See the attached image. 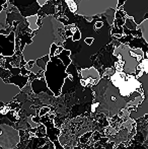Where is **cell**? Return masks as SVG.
<instances>
[{
    "label": "cell",
    "instance_id": "3",
    "mask_svg": "<svg viewBox=\"0 0 148 149\" xmlns=\"http://www.w3.org/2000/svg\"><path fill=\"white\" fill-rule=\"evenodd\" d=\"M22 91L19 87L12 83H6L0 77V102L8 104Z\"/></svg>",
    "mask_w": 148,
    "mask_h": 149
},
{
    "label": "cell",
    "instance_id": "6",
    "mask_svg": "<svg viewBox=\"0 0 148 149\" xmlns=\"http://www.w3.org/2000/svg\"><path fill=\"white\" fill-rule=\"evenodd\" d=\"M32 89L36 94H40L42 91H45V92H47L49 95H54L53 92L48 88L47 83H46V80H45V78H44V76L40 77V78H35L34 80L32 81Z\"/></svg>",
    "mask_w": 148,
    "mask_h": 149
},
{
    "label": "cell",
    "instance_id": "8",
    "mask_svg": "<svg viewBox=\"0 0 148 149\" xmlns=\"http://www.w3.org/2000/svg\"><path fill=\"white\" fill-rule=\"evenodd\" d=\"M67 4H68V6H69V9L71 10L72 12H76L77 5L74 1H72V0H67Z\"/></svg>",
    "mask_w": 148,
    "mask_h": 149
},
{
    "label": "cell",
    "instance_id": "9",
    "mask_svg": "<svg viewBox=\"0 0 148 149\" xmlns=\"http://www.w3.org/2000/svg\"><path fill=\"white\" fill-rule=\"evenodd\" d=\"M49 112H50V108H48V107H44V108H42L40 111H38V117L44 116V115L48 114Z\"/></svg>",
    "mask_w": 148,
    "mask_h": 149
},
{
    "label": "cell",
    "instance_id": "4",
    "mask_svg": "<svg viewBox=\"0 0 148 149\" xmlns=\"http://www.w3.org/2000/svg\"><path fill=\"white\" fill-rule=\"evenodd\" d=\"M39 118L41 119L40 123H42L44 126H46L45 127L46 133H47V136L49 137V139L52 141V143L54 144L55 149H64V147L60 144L59 140H58V136H59V134H60V130L57 129V128H55L52 120H47V121H46L45 116L39 117Z\"/></svg>",
    "mask_w": 148,
    "mask_h": 149
},
{
    "label": "cell",
    "instance_id": "5",
    "mask_svg": "<svg viewBox=\"0 0 148 149\" xmlns=\"http://www.w3.org/2000/svg\"><path fill=\"white\" fill-rule=\"evenodd\" d=\"M80 74L81 79H83L85 82V86L97 85L101 79V75L94 67H88V68L82 69L80 71Z\"/></svg>",
    "mask_w": 148,
    "mask_h": 149
},
{
    "label": "cell",
    "instance_id": "7",
    "mask_svg": "<svg viewBox=\"0 0 148 149\" xmlns=\"http://www.w3.org/2000/svg\"><path fill=\"white\" fill-rule=\"evenodd\" d=\"M26 20L30 22V26L33 31L38 30V29H39V26H38V24H37L38 15H34V16H31V17H28L26 18Z\"/></svg>",
    "mask_w": 148,
    "mask_h": 149
},
{
    "label": "cell",
    "instance_id": "2",
    "mask_svg": "<svg viewBox=\"0 0 148 149\" xmlns=\"http://www.w3.org/2000/svg\"><path fill=\"white\" fill-rule=\"evenodd\" d=\"M20 141L19 131L9 125L0 123V147L14 149Z\"/></svg>",
    "mask_w": 148,
    "mask_h": 149
},
{
    "label": "cell",
    "instance_id": "10",
    "mask_svg": "<svg viewBox=\"0 0 148 149\" xmlns=\"http://www.w3.org/2000/svg\"><path fill=\"white\" fill-rule=\"evenodd\" d=\"M91 135V133H87V134H85V136L84 137H81V139H80V141L81 142H86V140L88 139V137Z\"/></svg>",
    "mask_w": 148,
    "mask_h": 149
},
{
    "label": "cell",
    "instance_id": "1",
    "mask_svg": "<svg viewBox=\"0 0 148 149\" xmlns=\"http://www.w3.org/2000/svg\"><path fill=\"white\" fill-rule=\"evenodd\" d=\"M67 67L61 60L56 56H50V60L44 70V78L47 83L48 88L53 92L54 96H59L62 87L67 78L68 73L66 72Z\"/></svg>",
    "mask_w": 148,
    "mask_h": 149
},
{
    "label": "cell",
    "instance_id": "12",
    "mask_svg": "<svg viewBox=\"0 0 148 149\" xmlns=\"http://www.w3.org/2000/svg\"><path fill=\"white\" fill-rule=\"evenodd\" d=\"M4 3H6V0H0V6H2Z\"/></svg>",
    "mask_w": 148,
    "mask_h": 149
},
{
    "label": "cell",
    "instance_id": "11",
    "mask_svg": "<svg viewBox=\"0 0 148 149\" xmlns=\"http://www.w3.org/2000/svg\"><path fill=\"white\" fill-rule=\"evenodd\" d=\"M39 1V4L41 6H43V5H45L46 3H47V0H38Z\"/></svg>",
    "mask_w": 148,
    "mask_h": 149
}]
</instances>
